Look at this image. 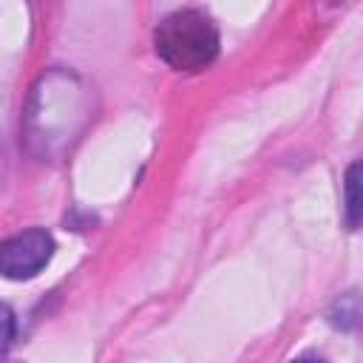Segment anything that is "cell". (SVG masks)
Segmentation results:
<instances>
[{
	"label": "cell",
	"mask_w": 363,
	"mask_h": 363,
	"mask_svg": "<svg viewBox=\"0 0 363 363\" xmlns=\"http://www.w3.org/2000/svg\"><path fill=\"white\" fill-rule=\"evenodd\" d=\"M156 54L176 71H201L218 54V28L199 9L167 14L153 31Z\"/></svg>",
	"instance_id": "6da1fadb"
},
{
	"label": "cell",
	"mask_w": 363,
	"mask_h": 363,
	"mask_svg": "<svg viewBox=\"0 0 363 363\" xmlns=\"http://www.w3.org/2000/svg\"><path fill=\"white\" fill-rule=\"evenodd\" d=\"M54 255V241L45 230H26L14 238H9L0 250V267L3 275L11 281L34 278Z\"/></svg>",
	"instance_id": "7a4b0ae2"
},
{
	"label": "cell",
	"mask_w": 363,
	"mask_h": 363,
	"mask_svg": "<svg viewBox=\"0 0 363 363\" xmlns=\"http://www.w3.org/2000/svg\"><path fill=\"white\" fill-rule=\"evenodd\" d=\"M343 216L349 230L363 227V159L352 162L343 179Z\"/></svg>",
	"instance_id": "3957f363"
},
{
	"label": "cell",
	"mask_w": 363,
	"mask_h": 363,
	"mask_svg": "<svg viewBox=\"0 0 363 363\" xmlns=\"http://www.w3.org/2000/svg\"><path fill=\"white\" fill-rule=\"evenodd\" d=\"M3 315H6V340H3V349L9 352V346H11V337H14V315H11V309H9V306L3 309Z\"/></svg>",
	"instance_id": "277c9868"
},
{
	"label": "cell",
	"mask_w": 363,
	"mask_h": 363,
	"mask_svg": "<svg viewBox=\"0 0 363 363\" xmlns=\"http://www.w3.org/2000/svg\"><path fill=\"white\" fill-rule=\"evenodd\" d=\"M292 363H323V360H318V357H301V360H292Z\"/></svg>",
	"instance_id": "5b68a950"
}]
</instances>
